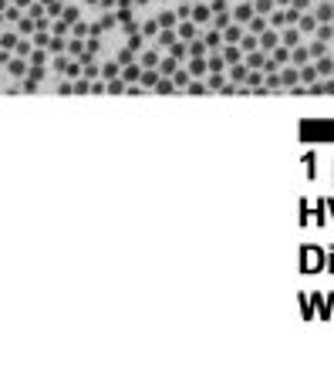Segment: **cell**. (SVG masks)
Wrapping results in <instances>:
<instances>
[{
  "instance_id": "ee69618b",
  "label": "cell",
  "mask_w": 334,
  "mask_h": 378,
  "mask_svg": "<svg viewBox=\"0 0 334 378\" xmlns=\"http://www.w3.org/2000/svg\"><path fill=\"white\" fill-rule=\"evenodd\" d=\"M115 61H118V65H132V61H138V54H135L132 48H122V51L115 54Z\"/></svg>"
},
{
  "instance_id": "3957f363",
  "label": "cell",
  "mask_w": 334,
  "mask_h": 378,
  "mask_svg": "<svg viewBox=\"0 0 334 378\" xmlns=\"http://www.w3.org/2000/svg\"><path fill=\"white\" fill-rule=\"evenodd\" d=\"M257 41H260V51H273V48H277V44H280V34H277V27H267V31H260V34H257Z\"/></svg>"
},
{
  "instance_id": "6f0895ef",
  "label": "cell",
  "mask_w": 334,
  "mask_h": 378,
  "mask_svg": "<svg viewBox=\"0 0 334 378\" xmlns=\"http://www.w3.org/2000/svg\"><path fill=\"white\" fill-rule=\"evenodd\" d=\"M209 7H213V10H226V0H213Z\"/></svg>"
},
{
  "instance_id": "484cf974",
  "label": "cell",
  "mask_w": 334,
  "mask_h": 378,
  "mask_svg": "<svg viewBox=\"0 0 334 378\" xmlns=\"http://www.w3.org/2000/svg\"><path fill=\"white\" fill-rule=\"evenodd\" d=\"M206 54H209L206 41H202V37H193V41H189V58H206Z\"/></svg>"
},
{
  "instance_id": "83f0119b",
  "label": "cell",
  "mask_w": 334,
  "mask_h": 378,
  "mask_svg": "<svg viewBox=\"0 0 334 378\" xmlns=\"http://www.w3.org/2000/svg\"><path fill=\"white\" fill-rule=\"evenodd\" d=\"M314 61H317L314 68H317V75H321V78H328L334 71V58H328V54H321V58H314Z\"/></svg>"
},
{
  "instance_id": "6125c7cd",
  "label": "cell",
  "mask_w": 334,
  "mask_h": 378,
  "mask_svg": "<svg viewBox=\"0 0 334 378\" xmlns=\"http://www.w3.org/2000/svg\"><path fill=\"white\" fill-rule=\"evenodd\" d=\"M67 3H71V0H67Z\"/></svg>"
},
{
  "instance_id": "b9f144b4",
  "label": "cell",
  "mask_w": 334,
  "mask_h": 378,
  "mask_svg": "<svg viewBox=\"0 0 334 378\" xmlns=\"http://www.w3.org/2000/svg\"><path fill=\"white\" fill-rule=\"evenodd\" d=\"M105 81H108V95H122V91L129 88V84L122 81V75H118V78H105Z\"/></svg>"
},
{
  "instance_id": "be15d7a7",
  "label": "cell",
  "mask_w": 334,
  "mask_h": 378,
  "mask_svg": "<svg viewBox=\"0 0 334 378\" xmlns=\"http://www.w3.org/2000/svg\"><path fill=\"white\" fill-rule=\"evenodd\" d=\"M331 75H334V71H331Z\"/></svg>"
},
{
  "instance_id": "db71d44e",
  "label": "cell",
  "mask_w": 334,
  "mask_h": 378,
  "mask_svg": "<svg viewBox=\"0 0 334 378\" xmlns=\"http://www.w3.org/2000/svg\"><path fill=\"white\" fill-rule=\"evenodd\" d=\"M189 14H193V7H189V3H183V7H176V17H179V20H186Z\"/></svg>"
},
{
  "instance_id": "f1b7e54d",
  "label": "cell",
  "mask_w": 334,
  "mask_h": 378,
  "mask_svg": "<svg viewBox=\"0 0 334 378\" xmlns=\"http://www.w3.org/2000/svg\"><path fill=\"white\" fill-rule=\"evenodd\" d=\"M226 24H233V17H230V7H226V10H213V27H216V31H223Z\"/></svg>"
},
{
  "instance_id": "f546056e",
  "label": "cell",
  "mask_w": 334,
  "mask_h": 378,
  "mask_svg": "<svg viewBox=\"0 0 334 378\" xmlns=\"http://www.w3.org/2000/svg\"><path fill=\"white\" fill-rule=\"evenodd\" d=\"M31 41H34V48H51L54 34H51V31H34V34H31Z\"/></svg>"
},
{
  "instance_id": "816d5d0a",
  "label": "cell",
  "mask_w": 334,
  "mask_h": 378,
  "mask_svg": "<svg viewBox=\"0 0 334 378\" xmlns=\"http://www.w3.org/2000/svg\"><path fill=\"white\" fill-rule=\"evenodd\" d=\"M250 3H253V10H257V14H270V10L277 7L273 0H250Z\"/></svg>"
},
{
  "instance_id": "8fae6325",
  "label": "cell",
  "mask_w": 334,
  "mask_h": 378,
  "mask_svg": "<svg viewBox=\"0 0 334 378\" xmlns=\"http://www.w3.org/2000/svg\"><path fill=\"white\" fill-rule=\"evenodd\" d=\"M159 68H142V75H138V84H142V91H145V88H155V84H159Z\"/></svg>"
},
{
  "instance_id": "4dcf8cb0",
  "label": "cell",
  "mask_w": 334,
  "mask_h": 378,
  "mask_svg": "<svg viewBox=\"0 0 334 378\" xmlns=\"http://www.w3.org/2000/svg\"><path fill=\"white\" fill-rule=\"evenodd\" d=\"M267 20H270V27H277V31L287 27V10H277V7H273V10L267 14Z\"/></svg>"
},
{
  "instance_id": "e575fe53",
  "label": "cell",
  "mask_w": 334,
  "mask_h": 378,
  "mask_svg": "<svg viewBox=\"0 0 334 378\" xmlns=\"http://www.w3.org/2000/svg\"><path fill=\"white\" fill-rule=\"evenodd\" d=\"M155 20H159V27H176V24H179V17H176V10H162V14H159Z\"/></svg>"
},
{
  "instance_id": "ba28073f",
  "label": "cell",
  "mask_w": 334,
  "mask_h": 378,
  "mask_svg": "<svg viewBox=\"0 0 334 378\" xmlns=\"http://www.w3.org/2000/svg\"><path fill=\"white\" fill-rule=\"evenodd\" d=\"M166 51H169L176 61H186V58H189V41H179V37H176V41H172Z\"/></svg>"
},
{
  "instance_id": "d6a6232c",
  "label": "cell",
  "mask_w": 334,
  "mask_h": 378,
  "mask_svg": "<svg viewBox=\"0 0 334 378\" xmlns=\"http://www.w3.org/2000/svg\"><path fill=\"white\" fill-rule=\"evenodd\" d=\"M257 48H260L257 34H243V37H240V51H243V54H250V51H257Z\"/></svg>"
},
{
  "instance_id": "4316f807",
  "label": "cell",
  "mask_w": 334,
  "mask_h": 378,
  "mask_svg": "<svg viewBox=\"0 0 334 378\" xmlns=\"http://www.w3.org/2000/svg\"><path fill=\"white\" fill-rule=\"evenodd\" d=\"M297 71H301V84H314V81H317V68H314V65H301V68H297Z\"/></svg>"
},
{
  "instance_id": "91938a15",
  "label": "cell",
  "mask_w": 334,
  "mask_h": 378,
  "mask_svg": "<svg viewBox=\"0 0 334 378\" xmlns=\"http://www.w3.org/2000/svg\"><path fill=\"white\" fill-rule=\"evenodd\" d=\"M41 3H44V7H48V3H58V0H41Z\"/></svg>"
},
{
  "instance_id": "f35d334b",
  "label": "cell",
  "mask_w": 334,
  "mask_h": 378,
  "mask_svg": "<svg viewBox=\"0 0 334 378\" xmlns=\"http://www.w3.org/2000/svg\"><path fill=\"white\" fill-rule=\"evenodd\" d=\"M183 91H189V95H206L209 88H206V81H202V78H193V81H189Z\"/></svg>"
},
{
  "instance_id": "4fadbf2b",
  "label": "cell",
  "mask_w": 334,
  "mask_h": 378,
  "mask_svg": "<svg viewBox=\"0 0 334 378\" xmlns=\"http://www.w3.org/2000/svg\"><path fill=\"white\" fill-rule=\"evenodd\" d=\"M189 17H193L196 24H209V20H213V7H209V3H196Z\"/></svg>"
},
{
  "instance_id": "9f6ffc18",
  "label": "cell",
  "mask_w": 334,
  "mask_h": 378,
  "mask_svg": "<svg viewBox=\"0 0 334 378\" xmlns=\"http://www.w3.org/2000/svg\"><path fill=\"white\" fill-rule=\"evenodd\" d=\"M290 7H297V10H301V14H304V10H307V7H311V0H290Z\"/></svg>"
},
{
  "instance_id": "ffe728a7",
  "label": "cell",
  "mask_w": 334,
  "mask_h": 378,
  "mask_svg": "<svg viewBox=\"0 0 334 378\" xmlns=\"http://www.w3.org/2000/svg\"><path fill=\"white\" fill-rule=\"evenodd\" d=\"M270 61H277V68H284V65L290 61V48H287V44H277V48L270 51Z\"/></svg>"
},
{
  "instance_id": "f5cc1de1",
  "label": "cell",
  "mask_w": 334,
  "mask_h": 378,
  "mask_svg": "<svg viewBox=\"0 0 334 378\" xmlns=\"http://www.w3.org/2000/svg\"><path fill=\"white\" fill-rule=\"evenodd\" d=\"M307 51H311V58H321V54L328 51V41H321V37H317V41H314V44H311Z\"/></svg>"
},
{
  "instance_id": "e0dca14e",
  "label": "cell",
  "mask_w": 334,
  "mask_h": 378,
  "mask_svg": "<svg viewBox=\"0 0 334 378\" xmlns=\"http://www.w3.org/2000/svg\"><path fill=\"white\" fill-rule=\"evenodd\" d=\"M206 71H209V75H213V71H226V61H223L219 51H209V54H206Z\"/></svg>"
},
{
  "instance_id": "d4e9b609",
  "label": "cell",
  "mask_w": 334,
  "mask_h": 378,
  "mask_svg": "<svg viewBox=\"0 0 334 378\" xmlns=\"http://www.w3.org/2000/svg\"><path fill=\"white\" fill-rule=\"evenodd\" d=\"M65 54H71V58H81V54H84V37H67Z\"/></svg>"
},
{
  "instance_id": "bcb514c9",
  "label": "cell",
  "mask_w": 334,
  "mask_h": 378,
  "mask_svg": "<svg viewBox=\"0 0 334 378\" xmlns=\"http://www.w3.org/2000/svg\"><path fill=\"white\" fill-rule=\"evenodd\" d=\"M314 37H321V41H334V27H331V24H317V27H314Z\"/></svg>"
},
{
  "instance_id": "9a60e30c",
  "label": "cell",
  "mask_w": 334,
  "mask_h": 378,
  "mask_svg": "<svg viewBox=\"0 0 334 378\" xmlns=\"http://www.w3.org/2000/svg\"><path fill=\"white\" fill-rule=\"evenodd\" d=\"M314 27H317V17L304 10V14L297 17V31H301V34H314Z\"/></svg>"
},
{
  "instance_id": "5b68a950",
  "label": "cell",
  "mask_w": 334,
  "mask_h": 378,
  "mask_svg": "<svg viewBox=\"0 0 334 378\" xmlns=\"http://www.w3.org/2000/svg\"><path fill=\"white\" fill-rule=\"evenodd\" d=\"M240 37H243V24H226L223 27V44H240Z\"/></svg>"
},
{
  "instance_id": "7bdbcfd3",
  "label": "cell",
  "mask_w": 334,
  "mask_h": 378,
  "mask_svg": "<svg viewBox=\"0 0 334 378\" xmlns=\"http://www.w3.org/2000/svg\"><path fill=\"white\" fill-rule=\"evenodd\" d=\"M152 91H159V95H169V91H176V84H172V78H169V75H162V78H159V84H155Z\"/></svg>"
},
{
  "instance_id": "6da1fadb",
  "label": "cell",
  "mask_w": 334,
  "mask_h": 378,
  "mask_svg": "<svg viewBox=\"0 0 334 378\" xmlns=\"http://www.w3.org/2000/svg\"><path fill=\"white\" fill-rule=\"evenodd\" d=\"M176 37H179V41H193V37H200V24H196L193 17L179 20V24H176Z\"/></svg>"
},
{
  "instance_id": "7c38bea8",
  "label": "cell",
  "mask_w": 334,
  "mask_h": 378,
  "mask_svg": "<svg viewBox=\"0 0 334 378\" xmlns=\"http://www.w3.org/2000/svg\"><path fill=\"white\" fill-rule=\"evenodd\" d=\"M138 75H142V65H138V61L122 65V81H125V84H138Z\"/></svg>"
},
{
  "instance_id": "1f68e13d",
  "label": "cell",
  "mask_w": 334,
  "mask_h": 378,
  "mask_svg": "<svg viewBox=\"0 0 334 378\" xmlns=\"http://www.w3.org/2000/svg\"><path fill=\"white\" fill-rule=\"evenodd\" d=\"M51 31H54L58 37H71V24H67L65 17H54V20H51Z\"/></svg>"
},
{
  "instance_id": "ab89813d",
  "label": "cell",
  "mask_w": 334,
  "mask_h": 378,
  "mask_svg": "<svg viewBox=\"0 0 334 378\" xmlns=\"http://www.w3.org/2000/svg\"><path fill=\"white\" fill-rule=\"evenodd\" d=\"M84 54H101V37H84Z\"/></svg>"
},
{
  "instance_id": "d590c367",
  "label": "cell",
  "mask_w": 334,
  "mask_h": 378,
  "mask_svg": "<svg viewBox=\"0 0 334 378\" xmlns=\"http://www.w3.org/2000/svg\"><path fill=\"white\" fill-rule=\"evenodd\" d=\"M65 78H81V58H67V68H65Z\"/></svg>"
},
{
  "instance_id": "52a82bcc",
  "label": "cell",
  "mask_w": 334,
  "mask_h": 378,
  "mask_svg": "<svg viewBox=\"0 0 334 378\" xmlns=\"http://www.w3.org/2000/svg\"><path fill=\"white\" fill-rule=\"evenodd\" d=\"M280 44H287V48H294V44H301V31H297V24L290 27H280Z\"/></svg>"
},
{
  "instance_id": "94428289",
  "label": "cell",
  "mask_w": 334,
  "mask_h": 378,
  "mask_svg": "<svg viewBox=\"0 0 334 378\" xmlns=\"http://www.w3.org/2000/svg\"><path fill=\"white\" fill-rule=\"evenodd\" d=\"M273 3H290V0H273Z\"/></svg>"
},
{
  "instance_id": "9c48e42d",
  "label": "cell",
  "mask_w": 334,
  "mask_h": 378,
  "mask_svg": "<svg viewBox=\"0 0 334 378\" xmlns=\"http://www.w3.org/2000/svg\"><path fill=\"white\" fill-rule=\"evenodd\" d=\"M219 54H223V61H226V65H236V61H243V51H240V44H223V48H219Z\"/></svg>"
},
{
  "instance_id": "7a4b0ae2",
  "label": "cell",
  "mask_w": 334,
  "mask_h": 378,
  "mask_svg": "<svg viewBox=\"0 0 334 378\" xmlns=\"http://www.w3.org/2000/svg\"><path fill=\"white\" fill-rule=\"evenodd\" d=\"M27 65H31L27 58H20V54H10L3 68H7V75H10V78H24V75H27Z\"/></svg>"
},
{
  "instance_id": "44dd1931",
  "label": "cell",
  "mask_w": 334,
  "mask_h": 378,
  "mask_svg": "<svg viewBox=\"0 0 334 378\" xmlns=\"http://www.w3.org/2000/svg\"><path fill=\"white\" fill-rule=\"evenodd\" d=\"M24 17V7H17V3H7L3 7V24H17Z\"/></svg>"
},
{
  "instance_id": "277c9868",
  "label": "cell",
  "mask_w": 334,
  "mask_h": 378,
  "mask_svg": "<svg viewBox=\"0 0 334 378\" xmlns=\"http://www.w3.org/2000/svg\"><path fill=\"white\" fill-rule=\"evenodd\" d=\"M253 14H257V10H253V3H240V7H233V10H230V17H233L236 24H243V27H247V20H250Z\"/></svg>"
},
{
  "instance_id": "7402d4cb",
  "label": "cell",
  "mask_w": 334,
  "mask_h": 378,
  "mask_svg": "<svg viewBox=\"0 0 334 378\" xmlns=\"http://www.w3.org/2000/svg\"><path fill=\"white\" fill-rule=\"evenodd\" d=\"M34 31H37V24H34V17H31V14H24V17L17 20V34H24V37H31Z\"/></svg>"
},
{
  "instance_id": "d6986e66",
  "label": "cell",
  "mask_w": 334,
  "mask_h": 378,
  "mask_svg": "<svg viewBox=\"0 0 334 378\" xmlns=\"http://www.w3.org/2000/svg\"><path fill=\"white\" fill-rule=\"evenodd\" d=\"M280 81H284V88H294V84H301V71H297V65L284 68V71H280Z\"/></svg>"
},
{
  "instance_id": "ac0fdd59",
  "label": "cell",
  "mask_w": 334,
  "mask_h": 378,
  "mask_svg": "<svg viewBox=\"0 0 334 378\" xmlns=\"http://www.w3.org/2000/svg\"><path fill=\"white\" fill-rule=\"evenodd\" d=\"M314 17H317V24H331L334 20V3H317V7H314Z\"/></svg>"
},
{
  "instance_id": "f6af8a7d",
  "label": "cell",
  "mask_w": 334,
  "mask_h": 378,
  "mask_svg": "<svg viewBox=\"0 0 334 378\" xmlns=\"http://www.w3.org/2000/svg\"><path fill=\"white\" fill-rule=\"evenodd\" d=\"M115 14H118V24H132L135 20V7H115Z\"/></svg>"
},
{
  "instance_id": "f907efd6",
  "label": "cell",
  "mask_w": 334,
  "mask_h": 378,
  "mask_svg": "<svg viewBox=\"0 0 334 378\" xmlns=\"http://www.w3.org/2000/svg\"><path fill=\"white\" fill-rule=\"evenodd\" d=\"M91 95H108V81L105 78H91Z\"/></svg>"
},
{
  "instance_id": "60d3db41",
  "label": "cell",
  "mask_w": 334,
  "mask_h": 378,
  "mask_svg": "<svg viewBox=\"0 0 334 378\" xmlns=\"http://www.w3.org/2000/svg\"><path fill=\"white\" fill-rule=\"evenodd\" d=\"M176 68H179V61H176V58H172V54H169V58H162V61H159V75H172V71H176Z\"/></svg>"
},
{
  "instance_id": "2e32d148",
  "label": "cell",
  "mask_w": 334,
  "mask_h": 378,
  "mask_svg": "<svg viewBox=\"0 0 334 378\" xmlns=\"http://www.w3.org/2000/svg\"><path fill=\"white\" fill-rule=\"evenodd\" d=\"M307 61H311V51H307L304 44H294V48H290V65L301 68V65H307Z\"/></svg>"
},
{
  "instance_id": "8d00e7d4",
  "label": "cell",
  "mask_w": 334,
  "mask_h": 378,
  "mask_svg": "<svg viewBox=\"0 0 334 378\" xmlns=\"http://www.w3.org/2000/svg\"><path fill=\"white\" fill-rule=\"evenodd\" d=\"M61 17H65L67 24H74V20H81V10L74 7V0H71V3H65V10H61Z\"/></svg>"
},
{
  "instance_id": "836d02e7",
  "label": "cell",
  "mask_w": 334,
  "mask_h": 378,
  "mask_svg": "<svg viewBox=\"0 0 334 378\" xmlns=\"http://www.w3.org/2000/svg\"><path fill=\"white\" fill-rule=\"evenodd\" d=\"M186 68H189V75H193V78H202V75H206V58H189V65H186Z\"/></svg>"
},
{
  "instance_id": "11a10c76",
  "label": "cell",
  "mask_w": 334,
  "mask_h": 378,
  "mask_svg": "<svg viewBox=\"0 0 334 378\" xmlns=\"http://www.w3.org/2000/svg\"><path fill=\"white\" fill-rule=\"evenodd\" d=\"M297 17H301V10H297V7H287V24H297Z\"/></svg>"
},
{
  "instance_id": "cb8c5ba5",
  "label": "cell",
  "mask_w": 334,
  "mask_h": 378,
  "mask_svg": "<svg viewBox=\"0 0 334 378\" xmlns=\"http://www.w3.org/2000/svg\"><path fill=\"white\" fill-rule=\"evenodd\" d=\"M172 84H176V91H179V88H186V84H189V81H193V75H189V68H176V71H172Z\"/></svg>"
},
{
  "instance_id": "603a6c76",
  "label": "cell",
  "mask_w": 334,
  "mask_h": 378,
  "mask_svg": "<svg viewBox=\"0 0 334 378\" xmlns=\"http://www.w3.org/2000/svg\"><path fill=\"white\" fill-rule=\"evenodd\" d=\"M27 61H31V65H44V68H48V61H51V51H48V48H34V51L27 54Z\"/></svg>"
},
{
  "instance_id": "30bf717a",
  "label": "cell",
  "mask_w": 334,
  "mask_h": 378,
  "mask_svg": "<svg viewBox=\"0 0 334 378\" xmlns=\"http://www.w3.org/2000/svg\"><path fill=\"white\" fill-rule=\"evenodd\" d=\"M159 61H162L159 48H149V51H142V54H138V65H142V68H159Z\"/></svg>"
},
{
  "instance_id": "5bb4252c",
  "label": "cell",
  "mask_w": 334,
  "mask_h": 378,
  "mask_svg": "<svg viewBox=\"0 0 334 378\" xmlns=\"http://www.w3.org/2000/svg\"><path fill=\"white\" fill-rule=\"evenodd\" d=\"M125 48H132L135 54H142V51H145V34H142V31H132V34H125Z\"/></svg>"
},
{
  "instance_id": "74e56055",
  "label": "cell",
  "mask_w": 334,
  "mask_h": 378,
  "mask_svg": "<svg viewBox=\"0 0 334 378\" xmlns=\"http://www.w3.org/2000/svg\"><path fill=\"white\" fill-rule=\"evenodd\" d=\"M122 75V65H118V61H105V65H101V78H118Z\"/></svg>"
},
{
  "instance_id": "c3c4849f",
  "label": "cell",
  "mask_w": 334,
  "mask_h": 378,
  "mask_svg": "<svg viewBox=\"0 0 334 378\" xmlns=\"http://www.w3.org/2000/svg\"><path fill=\"white\" fill-rule=\"evenodd\" d=\"M17 37H20V34H17V31H14V34H0V48H3V51H10V54H14V44H17Z\"/></svg>"
},
{
  "instance_id": "681fc988",
  "label": "cell",
  "mask_w": 334,
  "mask_h": 378,
  "mask_svg": "<svg viewBox=\"0 0 334 378\" xmlns=\"http://www.w3.org/2000/svg\"><path fill=\"white\" fill-rule=\"evenodd\" d=\"M71 37H88V20H74L71 24Z\"/></svg>"
},
{
  "instance_id": "7dc6e473",
  "label": "cell",
  "mask_w": 334,
  "mask_h": 378,
  "mask_svg": "<svg viewBox=\"0 0 334 378\" xmlns=\"http://www.w3.org/2000/svg\"><path fill=\"white\" fill-rule=\"evenodd\" d=\"M159 31H162V27H159V20H155V17H149V20L142 24V34H145V37H155Z\"/></svg>"
},
{
  "instance_id": "680465c9",
  "label": "cell",
  "mask_w": 334,
  "mask_h": 378,
  "mask_svg": "<svg viewBox=\"0 0 334 378\" xmlns=\"http://www.w3.org/2000/svg\"><path fill=\"white\" fill-rule=\"evenodd\" d=\"M10 3H17V7H24V10H27V3H34V0H10Z\"/></svg>"
},
{
  "instance_id": "8992f818",
  "label": "cell",
  "mask_w": 334,
  "mask_h": 378,
  "mask_svg": "<svg viewBox=\"0 0 334 378\" xmlns=\"http://www.w3.org/2000/svg\"><path fill=\"white\" fill-rule=\"evenodd\" d=\"M202 41H206V48H209V51H219V48H223V31L209 27V31H202Z\"/></svg>"
}]
</instances>
